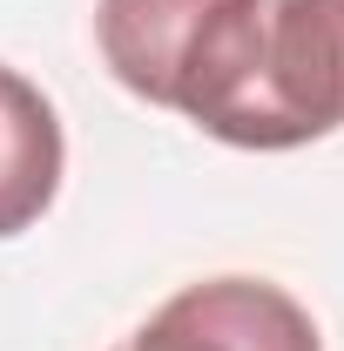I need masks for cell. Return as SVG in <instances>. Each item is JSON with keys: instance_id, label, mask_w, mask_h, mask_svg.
<instances>
[{"instance_id": "7a4b0ae2", "label": "cell", "mask_w": 344, "mask_h": 351, "mask_svg": "<svg viewBox=\"0 0 344 351\" xmlns=\"http://www.w3.org/2000/svg\"><path fill=\"white\" fill-rule=\"evenodd\" d=\"M216 7L223 0H101L95 7V41H101L108 75L129 95L169 108L203 27L216 21Z\"/></svg>"}, {"instance_id": "3957f363", "label": "cell", "mask_w": 344, "mask_h": 351, "mask_svg": "<svg viewBox=\"0 0 344 351\" xmlns=\"http://www.w3.org/2000/svg\"><path fill=\"white\" fill-rule=\"evenodd\" d=\"M68 142L54 122V101L27 75L0 68V237H21L27 223L47 217L61 189Z\"/></svg>"}, {"instance_id": "6da1fadb", "label": "cell", "mask_w": 344, "mask_h": 351, "mask_svg": "<svg viewBox=\"0 0 344 351\" xmlns=\"http://www.w3.org/2000/svg\"><path fill=\"white\" fill-rule=\"evenodd\" d=\"M115 351H324L310 311L263 277H210L175 291Z\"/></svg>"}]
</instances>
